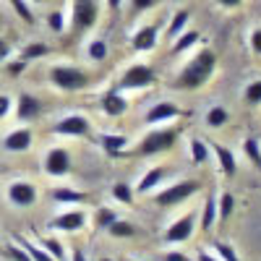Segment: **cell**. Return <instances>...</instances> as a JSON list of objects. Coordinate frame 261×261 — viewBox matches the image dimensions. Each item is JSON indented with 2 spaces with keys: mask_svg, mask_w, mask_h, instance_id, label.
Segmentation results:
<instances>
[{
  "mask_svg": "<svg viewBox=\"0 0 261 261\" xmlns=\"http://www.w3.org/2000/svg\"><path fill=\"white\" fill-rule=\"evenodd\" d=\"M214 71H217V55H214V50L201 47L199 53H193L186 60L180 73L175 76V81H172V86L180 89V92H196V89H201V86L214 76Z\"/></svg>",
  "mask_w": 261,
  "mask_h": 261,
  "instance_id": "6da1fadb",
  "label": "cell"
},
{
  "mask_svg": "<svg viewBox=\"0 0 261 261\" xmlns=\"http://www.w3.org/2000/svg\"><path fill=\"white\" fill-rule=\"evenodd\" d=\"M178 139H180V125H172V123L151 125L141 136V141L134 146V154L136 157H160L175 146Z\"/></svg>",
  "mask_w": 261,
  "mask_h": 261,
  "instance_id": "7a4b0ae2",
  "label": "cell"
},
{
  "mask_svg": "<svg viewBox=\"0 0 261 261\" xmlns=\"http://www.w3.org/2000/svg\"><path fill=\"white\" fill-rule=\"evenodd\" d=\"M47 81L63 94H79L92 84V73L79 63H55L47 71Z\"/></svg>",
  "mask_w": 261,
  "mask_h": 261,
  "instance_id": "3957f363",
  "label": "cell"
},
{
  "mask_svg": "<svg viewBox=\"0 0 261 261\" xmlns=\"http://www.w3.org/2000/svg\"><path fill=\"white\" fill-rule=\"evenodd\" d=\"M99 11H102V3L99 0H71V8H68V29L73 34H84L97 27L99 21Z\"/></svg>",
  "mask_w": 261,
  "mask_h": 261,
  "instance_id": "277c9868",
  "label": "cell"
},
{
  "mask_svg": "<svg viewBox=\"0 0 261 261\" xmlns=\"http://www.w3.org/2000/svg\"><path fill=\"white\" fill-rule=\"evenodd\" d=\"M154 84H157V71L151 68L149 63H130L120 73L115 89H120V92H141V89H146V86H154Z\"/></svg>",
  "mask_w": 261,
  "mask_h": 261,
  "instance_id": "5b68a950",
  "label": "cell"
},
{
  "mask_svg": "<svg viewBox=\"0 0 261 261\" xmlns=\"http://www.w3.org/2000/svg\"><path fill=\"white\" fill-rule=\"evenodd\" d=\"M201 191V183L199 180H178V183H172V186H165L154 193V204L160 209H172V206H178L183 201H188L193 193H199Z\"/></svg>",
  "mask_w": 261,
  "mask_h": 261,
  "instance_id": "8992f818",
  "label": "cell"
},
{
  "mask_svg": "<svg viewBox=\"0 0 261 261\" xmlns=\"http://www.w3.org/2000/svg\"><path fill=\"white\" fill-rule=\"evenodd\" d=\"M73 170V157L65 146H47L42 157V172L47 178H65Z\"/></svg>",
  "mask_w": 261,
  "mask_h": 261,
  "instance_id": "52a82bcc",
  "label": "cell"
},
{
  "mask_svg": "<svg viewBox=\"0 0 261 261\" xmlns=\"http://www.w3.org/2000/svg\"><path fill=\"white\" fill-rule=\"evenodd\" d=\"M53 134L60 136V139H84V136L92 134V120L81 113H68L60 120H55Z\"/></svg>",
  "mask_w": 261,
  "mask_h": 261,
  "instance_id": "ba28073f",
  "label": "cell"
},
{
  "mask_svg": "<svg viewBox=\"0 0 261 261\" xmlns=\"http://www.w3.org/2000/svg\"><path fill=\"white\" fill-rule=\"evenodd\" d=\"M47 227L55 232H79L86 227V212L79 206H65L47 222Z\"/></svg>",
  "mask_w": 261,
  "mask_h": 261,
  "instance_id": "9c48e42d",
  "label": "cell"
},
{
  "mask_svg": "<svg viewBox=\"0 0 261 261\" xmlns=\"http://www.w3.org/2000/svg\"><path fill=\"white\" fill-rule=\"evenodd\" d=\"M196 222H199V212H186L183 217H178L175 222L167 225V230H165V243L178 246V243L191 241V235H193V230H196Z\"/></svg>",
  "mask_w": 261,
  "mask_h": 261,
  "instance_id": "30bf717a",
  "label": "cell"
},
{
  "mask_svg": "<svg viewBox=\"0 0 261 261\" xmlns=\"http://www.w3.org/2000/svg\"><path fill=\"white\" fill-rule=\"evenodd\" d=\"M183 115V110H180V105L178 102H172V99H160V102H154L146 110V115H144V123L151 128V125H165V123H175L178 118Z\"/></svg>",
  "mask_w": 261,
  "mask_h": 261,
  "instance_id": "8fae6325",
  "label": "cell"
},
{
  "mask_svg": "<svg viewBox=\"0 0 261 261\" xmlns=\"http://www.w3.org/2000/svg\"><path fill=\"white\" fill-rule=\"evenodd\" d=\"M6 196H8V201L13 206H21V209H27V206H34L37 199H39V188L29 180H13L8 183L6 188Z\"/></svg>",
  "mask_w": 261,
  "mask_h": 261,
  "instance_id": "7c38bea8",
  "label": "cell"
},
{
  "mask_svg": "<svg viewBox=\"0 0 261 261\" xmlns=\"http://www.w3.org/2000/svg\"><path fill=\"white\" fill-rule=\"evenodd\" d=\"M34 146V130L32 125H18V128H11L8 134L3 136V149L11 151V154H24Z\"/></svg>",
  "mask_w": 261,
  "mask_h": 261,
  "instance_id": "4fadbf2b",
  "label": "cell"
},
{
  "mask_svg": "<svg viewBox=\"0 0 261 261\" xmlns=\"http://www.w3.org/2000/svg\"><path fill=\"white\" fill-rule=\"evenodd\" d=\"M160 32H162L160 24H144V27H139L134 34H130V47H134V53H151L160 45Z\"/></svg>",
  "mask_w": 261,
  "mask_h": 261,
  "instance_id": "5bb4252c",
  "label": "cell"
},
{
  "mask_svg": "<svg viewBox=\"0 0 261 261\" xmlns=\"http://www.w3.org/2000/svg\"><path fill=\"white\" fill-rule=\"evenodd\" d=\"M13 115H16V120H21V123H34L39 115H42V102L34 97V94H18V99H16V105H13Z\"/></svg>",
  "mask_w": 261,
  "mask_h": 261,
  "instance_id": "9a60e30c",
  "label": "cell"
},
{
  "mask_svg": "<svg viewBox=\"0 0 261 261\" xmlns=\"http://www.w3.org/2000/svg\"><path fill=\"white\" fill-rule=\"evenodd\" d=\"M209 149H212V157L217 160V165H220L222 170V175L225 178H235V172H238V157H235V151L220 141H209Z\"/></svg>",
  "mask_w": 261,
  "mask_h": 261,
  "instance_id": "2e32d148",
  "label": "cell"
},
{
  "mask_svg": "<svg viewBox=\"0 0 261 261\" xmlns=\"http://www.w3.org/2000/svg\"><path fill=\"white\" fill-rule=\"evenodd\" d=\"M130 110V102H128V97H125V92H120V89H110L105 97H102V113L107 115V118H123L125 113Z\"/></svg>",
  "mask_w": 261,
  "mask_h": 261,
  "instance_id": "e0dca14e",
  "label": "cell"
},
{
  "mask_svg": "<svg viewBox=\"0 0 261 261\" xmlns=\"http://www.w3.org/2000/svg\"><path fill=\"white\" fill-rule=\"evenodd\" d=\"M170 175V170L165 167V165H154V167H149L144 175H141V180L136 183V193H151V191H157L160 186H162V180Z\"/></svg>",
  "mask_w": 261,
  "mask_h": 261,
  "instance_id": "ac0fdd59",
  "label": "cell"
},
{
  "mask_svg": "<svg viewBox=\"0 0 261 261\" xmlns=\"http://www.w3.org/2000/svg\"><path fill=\"white\" fill-rule=\"evenodd\" d=\"M99 146H102V151L105 154H110V157H120L123 151L130 146V136L128 134H102L99 136Z\"/></svg>",
  "mask_w": 261,
  "mask_h": 261,
  "instance_id": "d6986e66",
  "label": "cell"
},
{
  "mask_svg": "<svg viewBox=\"0 0 261 261\" xmlns=\"http://www.w3.org/2000/svg\"><path fill=\"white\" fill-rule=\"evenodd\" d=\"M84 58L89 60L92 65H99L110 58V45H107V39L102 37H92L89 42L84 45Z\"/></svg>",
  "mask_w": 261,
  "mask_h": 261,
  "instance_id": "ffe728a7",
  "label": "cell"
},
{
  "mask_svg": "<svg viewBox=\"0 0 261 261\" xmlns=\"http://www.w3.org/2000/svg\"><path fill=\"white\" fill-rule=\"evenodd\" d=\"M50 199L55 204H63V206H79L86 201V196L79 191V188H71V186H58L50 191Z\"/></svg>",
  "mask_w": 261,
  "mask_h": 261,
  "instance_id": "44dd1931",
  "label": "cell"
},
{
  "mask_svg": "<svg viewBox=\"0 0 261 261\" xmlns=\"http://www.w3.org/2000/svg\"><path fill=\"white\" fill-rule=\"evenodd\" d=\"M188 24H191V11H186V8H178L175 13L170 16V21H167V27H165V34H167V39L172 42V39H178L186 29H188Z\"/></svg>",
  "mask_w": 261,
  "mask_h": 261,
  "instance_id": "7402d4cb",
  "label": "cell"
},
{
  "mask_svg": "<svg viewBox=\"0 0 261 261\" xmlns=\"http://www.w3.org/2000/svg\"><path fill=\"white\" fill-rule=\"evenodd\" d=\"M201 42V32L199 29H186L178 39H172V55H186V53H191L196 45Z\"/></svg>",
  "mask_w": 261,
  "mask_h": 261,
  "instance_id": "603a6c76",
  "label": "cell"
},
{
  "mask_svg": "<svg viewBox=\"0 0 261 261\" xmlns=\"http://www.w3.org/2000/svg\"><path fill=\"white\" fill-rule=\"evenodd\" d=\"M188 154H191V162L193 165H206L212 160V149H209V141L199 139V136H191L188 139Z\"/></svg>",
  "mask_w": 261,
  "mask_h": 261,
  "instance_id": "cb8c5ba5",
  "label": "cell"
},
{
  "mask_svg": "<svg viewBox=\"0 0 261 261\" xmlns=\"http://www.w3.org/2000/svg\"><path fill=\"white\" fill-rule=\"evenodd\" d=\"M47 29L53 32V34H65V29H68V21H71V16H68V8L65 6H58V8H53L50 13H47Z\"/></svg>",
  "mask_w": 261,
  "mask_h": 261,
  "instance_id": "d4e9b609",
  "label": "cell"
},
{
  "mask_svg": "<svg viewBox=\"0 0 261 261\" xmlns=\"http://www.w3.org/2000/svg\"><path fill=\"white\" fill-rule=\"evenodd\" d=\"M199 225H201L204 232H209L217 225V193H209L204 199V206L199 212Z\"/></svg>",
  "mask_w": 261,
  "mask_h": 261,
  "instance_id": "484cf974",
  "label": "cell"
},
{
  "mask_svg": "<svg viewBox=\"0 0 261 261\" xmlns=\"http://www.w3.org/2000/svg\"><path fill=\"white\" fill-rule=\"evenodd\" d=\"M227 123H230V110H227L225 105H212L209 110H206V115H204V125L212 128V130L225 128Z\"/></svg>",
  "mask_w": 261,
  "mask_h": 261,
  "instance_id": "4316f807",
  "label": "cell"
},
{
  "mask_svg": "<svg viewBox=\"0 0 261 261\" xmlns=\"http://www.w3.org/2000/svg\"><path fill=\"white\" fill-rule=\"evenodd\" d=\"M50 55V45L47 42H42V39H32V42H27L24 45V50H21V60H27V63H32V60H39V58H47Z\"/></svg>",
  "mask_w": 261,
  "mask_h": 261,
  "instance_id": "83f0119b",
  "label": "cell"
},
{
  "mask_svg": "<svg viewBox=\"0 0 261 261\" xmlns=\"http://www.w3.org/2000/svg\"><path fill=\"white\" fill-rule=\"evenodd\" d=\"M107 235L110 238H118V241H128V238H136L139 235V227L128 220H115L110 227H107Z\"/></svg>",
  "mask_w": 261,
  "mask_h": 261,
  "instance_id": "f1b7e54d",
  "label": "cell"
},
{
  "mask_svg": "<svg viewBox=\"0 0 261 261\" xmlns=\"http://www.w3.org/2000/svg\"><path fill=\"white\" fill-rule=\"evenodd\" d=\"M232 209H235V196L230 191H222L217 196V222H227L232 217Z\"/></svg>",
  "mask_w": 261,
  "mask_h": 261,
  "instance_id": "f546056e",
  "label": "cell"
},
{
  "mask_svg": "<svg viewBox=\"0 0 261 261\" xmlns=\"http://www.w3.org/2000/svg\"><path fill=\"white\" fill-rule=\"evenodd\" d=\"M243 154H246V160L261 172V144H258V139H253V136H248V139H243Z\"/></svg>",
  "mask_w": 261,
  "mask_h": 261,
  "instance_id": "4dcf8cb0",
  "label": "cell"
},
{
  "mask_svg": "<svg viewBox=\"0 0 261 261\" xmlns=\"http://www.w3.org/2000/svg\"><path fill=\"white\" fill-rule=\"evenodd\" d=\"M110 193H113V199L118 204H123V206H130L136 201V191H134V186H128V183H113Z\"/></svg>",
  "mask_w": 261,
  "mask_h": 261,
  "instance_id": "1f68e13d",
  "label": "cell"
},
{
  "mask_svg": "<svg viewBox=\"0 0 261 261\" xmlns=\"http://www.w3.org/2000/svg\"><path fill=\"white\" fill-rule=\"evenodd\" d=\"M42 248H45L55 261H68V251H65V246L58 241V238H53V235H45L42 238V243H39Z\"/></svg>",
  "mask_w": 261,
  "mask_h": 261,
  "instance_id": "d6a6232c",
  "label": "cell"
},
{
  "mask_svg": "<svg viewBox=\"0 0 261 261\" xmlns=\"http://www.w3.org/2000/svg\"><path fill=\"white\" fill-rule=\"evenodd\" d=\"M18 243H21V248H24L29 256H32V261H55L45 248H42L39 243H32V241H24V238H18Z\"/></svg>",
  "mask_w": 261,
  "mask_h": 261,
  "instance_id": "836d02e7",
  "label": "cell"
},
{
  "mask_svg": "<svg viewBox=\"0 0 261 261\" xmlns=\"http://www.w3.org/2000/svg\"><path fill=\"white\" fill-rule=\"evenodd\" d=\"M243 102L251 105V107H258L261 105V79H253L246 84V89H243Z\"/></svg>",
  "mask_w": 261,
  "mask_h": 261,
  "instance_id": "e575fe53",
  "label": "cell"
},
{
  "mask_svg": "<svg viewBox=\"0 0 261 261\" xmlns=\"http://www.w3.org/2000/svg\"><path fill=\"white\" fill-rule=\"evenodd\" d=\"M94 220H97V225H99V227H105V230H107L115 220H120V214H118L115 209H110V206H99V209L94 212Z\"/></svg>",
  "mask_w": 261,
  "mask_h": 261,
  "instance_id": "d590c367",
  "label": "cell"
},
{
  "mask_svg": "<svg viewBox=\"0 0 261 261\" xmlns=\"http://www.w3.org/2000/svg\"><path fill=\"white\" fill-rule=\"evenodd\" d=\"M3 256H6L8 261H32V256L21 248L18 241H16V243H6V246H3Z\"/></svg>",
  "mask_w": 261,
  "mask_h": 261,
  "instance_id": "8d00e7d4",
  "label": "cell"
},
{
  "mask_svg": "<svg viewBox=\"0 0 261 261\" xmlns=\"http://www.w3.org/2000/svg\"><path fill=\"white\" fill-rule=\"evenodd\" d=\"M11 6H13V11L21 21H27V24H34L37 21V16H34V11H32V6L27 3V0H11Z\"/></svg>",
  "mask_w": 261,
  "mask_h": 261,
  "instance_id": "74e56055",
  "label": "cell"
},
{
  "mask_svg": "<svg viewBox=\"0 0 261 261\" xmlns=\"http://www.w3.org/2000/svg\"><path fill=\"white\" fill-rule=\"evenodd\" d=\"M214 253L220 256V261H241L238 251H235L230 243H225V241H217V243H214Z\"/></svg>",
  "mask_w": 261,
  "mask_h": 261,
  "instance_id": "f35d334b",
  "label": "cell"
},
{
  "mask_svg": "<svg viewBox=\"0 0 261 261\" xmlns=\"http://www.w3.org/2000/svg\"><path fill=\"white\" fill-rule=\"evenodd\" d=\"M3 65H6L3 71H6L8 76H13V79H16V76H21V73H24V71L29 68V63H27V60H21V58H16V60H11V58H8Z\"/></svg>",
  "mask_w": 261,
  "mask_h": 261,
  "instance_id": "ab89813d",
  "label": "cell"
},
{
  "mask_svg": "<svg viewBox=\"0 0 261 261\" xmlns=\"http://www.w3.org/2000/svg\"><path fill=\"white\" fill-rule=\"evenodd\" d=\"M13 105H16V99L11 94H0V120H6L8 115H13Z\"/></svg>",
  "mask_w": 261,
  "mask_h": 261,
  "instance_id": "60d3db41",
  "label": "cell"
},
{
  "mask_svg": "<svg viewBox=\"0 0 261 261\" xmlns=\"http://www.w3.org/2000/svg\"><path fill=\"white\" fill-rule=\"evenodd\" d=\"M160 3H162V0H130V6H134L136 13H146L151 8H157Z\"/></svg>",
  "mask_w": 261,
  "mask_h": 261,
  "instance_id": "b9f144b4",
  "label": "cell"
},
{
  "mask_svg": "<svg viewBox=\"0 0 261 261\" xmlns=\"http://www.w3.org/2000/svg\"><path fill=\"white\" fill-rule=\"evenodd\" d=\"M248 45H251V53L261 58V27H256V29L251 32V37H248Z\"/></svg>",
  "mask_w": 261,
  "mask_h": 261,
  "instance_id": "7bdbcfd3",
  "label": "cell"
},
{
  "mask_svg": "<svg viewBox=\"0 0 261 261\" xmlns=\"http://www.w3.org/2000/svg\"><path fill=\"white\" fill-rule=\"evenodd\" d=\"M160 261H193V258L188 253H183V251H165L160 256Z\"/></svg>",
  "mask_w": 261,
  "mask_h": 261,
  "instance_id": "ee69618b",
  "label": "cell"
},
{
  "mask_svg": "<svg viewBox=\"0 0 261 261\" xmlns=\"http://www.w3.org/2000/svg\"><path fill=\"white\" fill-rule=\"evenodd\" d=\"M8 58H11V42L0 37V65H3Z\"/></svg>",
  "mask_w": 261,
  "mask_h": 261,
  "instance_id": "f6af8a7d",
  "label": "cell"
},
{
  "mask_svg": "<svg viewBox=\"0 0 261 261\" xmlns=\"http://www.w3.org/2000/svg\"><path fill=\"white\" fill-rule=\"evenodd\" d=\"M196 261H220V256L206 251V248H199V253H196Z\"/></svg>",
  "mask_w": 261,
  "mask_h": 261,
  "instance_id": "bcb514c9",
  "label": "cell"
},
{
  "mask_svg": "<svg viewBox=\"0 0 261 261\" xmlns=\"http://www.w3.org/2000/svg\"><path fill=\"white\" fill-rule=\"evenodd\" d=\"M222 8H238V6H243V0H217Z\"/></svg>",
  "mask_w": 261,
  "mask_h": 261,
  "instance_id": "7dc6e473",
  "label": "cell"
},
{
  "mask_svg": "<svg viewBox=\"0 0 261 261\" xmlns=\"http://www.w3.org/2000/svg\"><path fill=\"white\" fill-rule=\"evenodd\" d=\"M71 261H86L84 251H81V248H73V251H71Z\"/></svg>",
  "mask_w": 261,
  "mask_h": 261,
  "instance_id": "c3c4849f",
  "label": "cell"
},
{
  "mask_svg": "<svg viewBox=\"0 0 261 261\" xmlns=\"http://www.w3.org/2000/svg\"><path fill=\"white\" fill-rule=\"evenodd\" d=\"M105 3L110 6L113 11H120V8H123V0H105Z\"/></svg>",
  "mask_w": 261,
  "mask_h": 261,
  "instance_id": "681fc988",
  "label": "cell"
},
{
  "mask_svg": "<svg viewBox=\"0 0 261 261\" xmlns=\"http://www.w3.org/2000/svg\"><path fill=\"white\" fill-rule=\"evenodd\" d=\"M29 6H39V3H45V0H27Z\"/></svg>",
  "mask_w": 261,
  "mask_h": 261,
  "instance_id": "f907efd6",
  "label": "cell"
},
{
  "mask_svg": "<svg viewBox=\"0 0 261 261\" xmlns=\"http://www.w3.org/2000/svg\"><path fill=\"white\" fill-rule=\"evenodd\" d=\"M99 261H113V258H110V256H102V258H99Z\"/></svg>",
  "mask_w": 261,
  "mask_h": 261,
  "instance_id": "816d5d0a",
  "label": "cell"
},
{
  "mask_svg": "<svg viewBox=\"0 0 261 261\" xmlns=\"http://www.w3.org/2000/svg\"><path fill=\"white\" fill-rule=\"evenodd\" d=\"M170 3H180V0H170Z\"/></svg>",
  "mask_w": 261,
  "mask_h": 261,
  "instance_id": "f5cc1de1",
  "label": "cell"
}]
</instances>
